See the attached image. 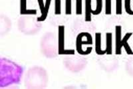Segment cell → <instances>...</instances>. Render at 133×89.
Segmentation results:
<instances>
[{
    "mask_svg": "<svg viewBox=\"0 0 133 89\" xmlns=\"http://www.w3.org/2000/svg\"><path fill=\"white\" fill-rule=\"evenodd\" d=\"M58 52L59 54H75V50L65 49V27H59V38H58Z\"/></svg>",
    "mask_w": 133,
    "mask_h": 89,
    "instance_id": "obj_9",
    "label": "cell"
},
{
    "mask_svg": "<svg viewBox=\"0 0 133 89\" xmlns=\"http://www.w3.org/2000/svg\"><path fill=\"white\" fill-rule=\"evenodd\" d=\"M48 76L46 70L41 66H34L29 69L24 79L25 86L30 89H42L46 88Z\"/></svg>",
    "mask_w": 133,
    "mask_h": 89,
    "instance_id": "obj_2",
    "label": "cell"
},
{
    "mask_svg": "<svg viewBox=\"0 0 133 89\" xmlns=\"http://www.w3.org/2000/svg\"><path fill=\"white\" fill-rule=\"evenodd\" d=\"M23 67L7 58L0 59V87L19 84L23 74Z\"/></svg>",
    "mask_w": 133,
    "mask_h": 89,
    "instance_id": "obj_1",
    "label": "cell"
},
{
    "mask_svg": "<svg viewBox=\"0 0 133 89\" xmlns=\"http://www.w3.org/2000/svg\"><path fill=\"white\" fill-rule=\"evenodd\" d=\"M124 9L127 13L133 15V0H124Z\"/></svg>",
    "mask_w": 133,
    "mask_h": 89,
    "instance_id": "obj_16",
    "label": "cell"
},
{
    "mask_svg": "<svg viewBox=\"0 0 133 89\" xmlns=\"http://www.w3.org/2000/svg\"><path fill=\"white\" fill-rule=\"evenodd\" d=\"M105 13L110 15L111 13V0H105Z\"/></svg>",
    "mask_w": 133,
    "mask_h": 89,
    "instance_id": "obj_19",
    "label": "cell"
},
{
    "mask_svg": "<svg viewBox=\"0 0 133 89\" xmlns=\"http://www.w3.org/2000/svg\"><path fill=\"white\" fill-rule=\"evenodd\" d=\"M91 0H85V20L87 21H91Z\"/></svg>",
    "mask_w": 133,
    "mask_h": 89,
    "instance_id": "obj_15",
    "label": "cell"
},
{
    "mask_svg": "<svg viewBox=\"0 0 133 89\" xmlns=\"http://www.w3.org/2000/svg\"><path fill=\"white\" fill-rule=\"evenodd\" d=\"M61 0H55V13L56 15H59L61 12Z\"/></svg>",
    "mask_w": 133,
    "mask_h": 89,
    "instance_id": "obj_21",
    "label": "cell"
},
{
    "mask_svg": "<svg viewBox=\"0 0 133 89\" xmlns=\"http://www.w3.org/2000/svg\"><path fill=\"white\" fill-rule=\"evenodd\" d=\"M71 13V0H66V14Z\"/></svg>",
    "mask_w": 133,
    "mask_h": 89,
    "instance_id": "obj_22",
    "label": "cell"
},
{
    "mask_svg": "<svg viewBox=\"0 0 133 89\" xmlns=\"http://www.w3.org/2000/svg\"><path fill=\"white\" fill-rule=\"evenodd\" d=\"M63 63L65 68L72 73H79L85 68L87 65V60L85 57L76 55L67 54L64 57Z\"/></svg>",
    "mask_w": 133,
    "mask_h": 89,
    "instance_id": "obj_5",
    "label": "cell"
},
{
    "mask_svg": "<svg viewBox=\"0 0 133 89\" xmlns=\"http://www.w3.org/2000/svg\"><path fill=\"white\" fill-rule=\"evenodd\" d=\"M27 0H20V13L22 15H35L37 11L35 9H27Z\"/></svg>",
    "mask_w": 133,
    "mask_h": 89,
    "instance_id": "obj_12",
    "label": "cell"
},
{
    "mask_svg": "<svg viewBox=\"0 0 133 89\" xmlns=\"http://www.w3.org/2000/svg\"><path fill=\"white\" fill-rule=\"evenodd\" d=\"M41 23L33 15H23L18 20V29L25 35H35L39 31Z\"/></svg>",
    "mask_w": 133,
    "mask_h": 89,
    "instance_id": "obj_4",
    "label": "cell"
},
{
    "mask_svg": "<svg viewBox=\"0 0 133 89\" xmlns=\"http://www.w3.org/2000/svg\"><path fill=\"white\" fill-rule=\"evenodd\" d=\"M92 44V37L88 33H80L77 37L76 41V48L79 54L85 55L83 51V45H87Z\"/></svg>",
    "mask_w": 133,
    "mask_h": 89,
    "instance_id": "obj_8",
    "label": "cell"
},
{
    "mask_svg": "<svg viewBox=\"0 0 133 89\" xmlns=\"http://www.w3.org/2000/svg\"><path fill=\"white\" fill-rule=\"evenodd\" d=\"M37 1L41 13V15L39 17H38L37 20L41 22V21H43L44 20H45L46 18H47L51 0H46L45 2H44L43 0H37Z\"/></svg>",
    "mask_w": 133,
    "mask_h": 89,
    "instance_id": "obj_10",
    "label": "cell"
},
{
    "mask_svg": "<svg viewBox=\"0 0 133 89\" xmlns=\"http://www.w3.org/2000/svg\"><path fill=\"white\" fill-rule=\"evenodd\" d=\"M116 13L118 15H121L122 13V0H116Z\"/></svg>",
    "mask_w": 133,
    "mask_h": 89,
    "instance_id": "obj_20",
    "label": "cell"
},
{
    "mask_svg": "<svg viewBox=\"0 0 133 89\" xmlns=\"http://www.w3.org/2000/svg\"><path fill=\"white\" fill-rule=\"evenodd\" d=\"M98 63L104 71L109 73L115 71L119 65L118 60L116 58L109 56L101 57L98 58Z\"/></svg>",
    "mask_w": 133,
    "mask_h": 89,
    "instance_id": "obj_7",
    "label": "cell"
},
{
    "mask_svg": "<svg viewBox=\"0 0 133 89\" xmlns=\"http://www.w3.org/2000/svg\"><path fill=\"white\" fill-rule=\"evenodd\" d=\"M107 47L106 49L104 50L106 52V54H112V33H108L107 34Z\"/></svg>",
    "mask_w": 133,
    "mask_h": 89,
    "instance_id": "obj_14",
    "label": "cell"
},
{
    "mask_svg": "<svg viewBox=\"0 0 133 89\" xmlns=\"http://www.w3.org/2000/svg\"><path fill=\"white\" fill-rule=\"evenodd\" d=\"M11 28V22L5 15H2L0 17V34L1 36L6 35Z\"/></svg>",
    "mask_w": 133,
    "mask_h": 89,
    "instance_id": "obj_11",
    "label": "cell"
},
{
    "mask_svg": "<svg viewBox=\"0 0 133 89\" xmlns=\"http://www.w3.org/2000/svg\"><path fill=\"white\" fill-rule=\"evenodd\" d=\"M132 35V33H126L122 39V27L120 25H116L115 27V54H121L122 53V48H124L128 54H133V52L130 48L128 41Z\"/></svg>",
    "mask_w": 133,
    "mask_h": 89,
    "instance_id": "obj_6",
    "label": "cell"
},
{
    "mask_svg": "<svg viewBox=\"0 0 133 89\" xmlns=\"http://www.w3.org/2000/svg\"><path fill=\"white\" fill-rule=\"evenodd\" d=\"M95 42L96 53L98 54H99V55H103V54H106L104 50L101 49V33H96Z\"/></svg>",
    "mask_w": 133,
    "mask_h": 89,
    "instance_id": "obj_13",
    "label": "cell"
},
{
    "mask_svg": "<svg viewBox=\"0 0 133 89\" xmlns=\"http://www.w3.org/2000/svg\"><path fill=\"white\" fill-rule=\"evenodd\" d=\"M41 53L49 59L55 58L57 55L58 47L57 37L53 33L47 32L42 37L40 43Z\"/></svg>",
    "mask_w": 133,
    "mask_h": 89,
    "instance_id": "obj_3",
    "label": "cell"
},
{
    "mask_svg": "<svg viewBox=\"0 0 133 89\" xmlns=\"http://www.w3.org/2000/svg\"><path fill=\"white\" fill-rule=\"evenodd\" d=\"M76 13L77 15L82 13V0H76Z\"/></svg>",
    "mask_w": 133,
    "mask_h": 89,
    "instance_id": "obj_18",
    "label": "cell"
},
{
    "mask_svg": "<svg viewBox=\"0 0 133 89\" xmlns=\"http://www.w3.org/2000/svg\"><path fill=\"white\" fill-rule=\"evenodd\" d=\"M125 69L129 75L133 77V57L127 60L125 65Z\"/></svg>",
    "mask_w": 133,
    "mask_h": 89,
    "instance_id": "obj_17",
    "label": "cell"
}]
</instances>
